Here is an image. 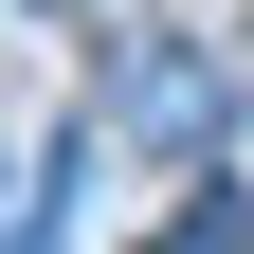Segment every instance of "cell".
Listing matches in <instances>:
<instances>
[{
    "instance_id": "1",
    "label": "cell",
    "mask_w": 254,
    "mask_h": 254,
    "mask_svg": "<svg viewBox=\"0 0 254 254\" xmlns=\"http://www.w3.org/2000/svg\"><path fill=\"white\" fill-rule=\"evenodd\" d=\"M109 127H145V145H200V127H218V73H200V55H109Z\"/></svg>"
}]
</instances>
